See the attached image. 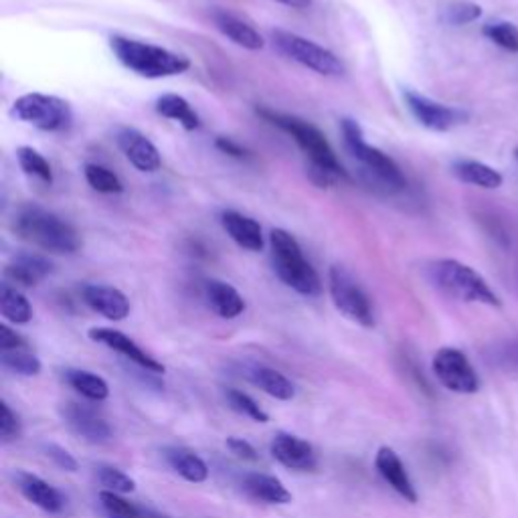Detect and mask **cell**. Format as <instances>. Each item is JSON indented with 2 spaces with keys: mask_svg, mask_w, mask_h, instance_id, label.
I'll return each instance as SVG.
<instances>
[{
  "mask_svg": "<svg viewBox=\"0 0 518 518\" xmlns=\"http://www.w3.org/2000/svg\"><path fill=\"white\" fill-rule=\"evenodd\" d=\"M258 114L266 122H270L271 126L286 132V134L300 146V150L308 156L310 164H312L310 174H312L316 185L320 186L333 185L338 181V178L346 176L344 168L341 163H338L331 143H328L322 132L310 124V122L290 114H281V111H274L268 108H258Z\"/></svg>",
  "mask_w": 518,
  "mask_h": 518,
  "instance_id": "cell-1",
  "label": "cell"
},
{
  "mask_svg": "<svg viewBox=\"0 0 518 518\" xmlns=\"http://www.w3.org/2000/svg\"><path fill=\"white\" fill-rule=\"evenodd\" d=\"M13 231L18 239L59 256H71L81 248L79 233L73 225L39 205L18 206L13 217Z\"/></svg>",
  "mask_w": 518,
  "mask_h": 518,
  "instance_id": "cell-2",
  "label": "cell"
},
{
  "mask_svg": "<svg viewBox=\"0 0 518 518\" xmlns=\"http://www.w3.org/2000/svg\"><path fill=\"white\" fill-rule=\"evenodd\" d=\"M110 49L128 71L146 79L174 78V75H183L191 68V61L185 55L153 43L128 39V37H111Z\"/></svg>",
  "mask_w": 518,
  "mask_h": 518,
  "instance_id": "cell-3",
  "label": "cell"
},
{
  "mask_svg": "<svg viewBox=\"0 0 518 518\" xmlns=\"http://www.w3.org/2000/svg\"><path fill=\"white\" fill-rule=\"evenodd\" d=\"M270 248L274 271L288 288L308 298H314L322 291V281H320L318 271L304 258L302 248H300L294 235L286 229H271Z\"/></svg>",
  "mask_w": 518,
  "mask_h": 518,
  "instance_id": "cell-4",
  "label": "cell"
},
{
  "mask_svg": "<svg viewBox=\"0 0 518 518\" xmlns=\"http://www.w3.org/2000/svg\"><path fill=\"white\" fill-rule=\"evenodd\" d=\"M429 278L444 294L461 300V302L486 304L501 308V298L488 286V281L474 268L458 259H438L429 266Z\"/></svg>",
  "mask_w": 518,
  "mask_h": 518,
  "instance_id": "cell-5",
  "label": "cell"
},
{
  "mask_svg": "<svg viewBox=\"0 0 518 518\" xmlns=\"http://www.w3.org/2000/svg\"><path fill=\"white\" fill-rule=\"evenodd\" d=\"M343 136L348 153L359 160L366 173L373 174L376 181L383 185L385 191L395 193V191H403V188L407 186V181H405L397 163H395L391 156L385 154L383 150L366 144L359 122H354L351 118L343 120Z\"/></svg>",
  "mask_w": 518,
  "mask_h": 518,
  "instance_id": "cell-6",
  "label": "cell"
},
{
  "mask_svg": "<svg viewBox=\"0 0 518 518\" xmlns=\"http://www.w3.org/2000/svg\"><path fill=\"white\" fill-rule=\"evenodd\" d=\"M271 39H274V45L281 55H286L288 59L300 63L310 71L324 75V78H341L344 73V63L338 55H334L322 45L306 39L302 35L290 31H274L271 33Z\"/></svg>",
  "mask_w": 518,
  "mask_h": 518,
  "instance_id": "cell-7",
  "label": "cell"
},
{
  "mask_svg": "<svg viewBox=\"0 0 518 518\" xmlns=\"http://www.w3.org/2000/svg\"><path fill=\"white\" fill-rule=\"evenodd\" d=\"M11 116L37 130L63 132L71 126L73 111L65 100L35 91L15 100Z\"/></svg>",
  "mask_w": 518,
  "mask_h": 518,
  "instance_id": "cell-8",
  "label": "cell"
},
{
  "mask_svg": "<svg viewBox=\"0 0 518 518\" xmlns=\"http://www.w3.org/2000/svg\"><path fill=\"white\" fill-rule=\"evenodd\" d=\"M328 288H331L333 304L336 306L338 312L363 328L375 326L371 298L366 296V291L361 288L359 281L348 274L344 268L341 266L331 268V274H328Z\"/></svg>",
  "mask_w": 518,
  "mask_h": 518,
  "instance_id": "cell-9",
  "label": "cell"
},
{
  "mask_svg": "<svg viewBox=\"0 0 518 518\" xmlns=\"http://www.w3.org/2000/svg\"><path fill=\"white\" fill-rule=\"evenodd\" d=\"M431 369L436 373L438 381L449 391L460 395H474L480 389V379L472 363L458 348H439L436 356H433Z\"/></svg>",
  "mask_w": 518,
  "mask_h": 518,
  "instance_id": "cell-10",
  "label": "cell"
},
{
  "mask_svg": "<svg viewBox=\"0 0 518 518\" xmlns=\"http://www.w3.org/2000/svg\"><path fill=\"white\" fill-rule=\"evenodd\" d=\"M403 100L407 103L411 116L416 118L423 128H428L431 132H448L464 120L461 111L444 106V103L439 101H433L426 96H421L418 91L407 90L403 93Z\"/></svg>",
  "mask_w": 518,
  "mask_h": 518,
  "instance_id": "cell-11",
  "label": "cell"
},
{
  "mask_svg": "<svg viewBox=\"0 0 518 518\" xmlns=\"http://www.w3.org/2000/svg\"><path fill=\"white\" fill-rule=\"evenodd\" d=\"M116 143L128 163L140 173H156L163 166V156L158 148L150 143V138L136 128H120Z\"/></svg>",
  "mask_w": 518,
  "mask_h": 518,
  "instance_id": "cell-12",
  "label": "cell"
},
{
  "mask_svg": "<svg viewBox=\"0 0 518 518\" xmlns=\"http://www.w3.org/2000/svg\"><path fill=\"white\" fill-rule=\"evenodd\" d=\"M63 419L75 436L90 441V444H106L111 439L110 423L90 405L68 403L63 407Z\"/></svg>",
  "mask_w": 518,
  "mask_h": 518,
  "instance_id": "cell-13",
  "label": "cell"
},
{
  "mask_svg": "<svg viewBox=\"0 0 518 518\" xmlns=\"http://www.w3.org/2000/svg\"><path fill=\"white\" fill-rule=\"evenodd\" d=\"M88 334L93 343H100L103 346L111 348V351L124 354L130 363H134L143 371H148L153 375H163L166 371L163 363L153 359V356L144 353L130 336L116 331V328H91Z\"/></svg>",
  "mask_w": 518,
  "mask_h": 518,
  "instance_id": "cell-14",
  "label": "cell"
},
{
  "mask_svg": "<svg viewBox=\"0 0 518 518\" xmlns=\"http://www.w3.org/2000/svg\"><path fill=\"white\" fill-rule=\"evenodd\" d=\"M271 456L281 466L290 470H300V472H308V470L316 468V451L308 444L306 439L291 436V433L280 431L271 439Z\"/></svg>",
  "mask_w": 518,
  "mask_h": 518,
  "instance_id": "cell-15",
  "label": "cell"
},
{
  "mask_svg": "<svg viewBox=\"0 0 518 518\" xmlns=\"http://www.w3.org/2000/svg\"><path fill=\"white\" fill-rule=\"evenodd\" d=\"M83 302H86L93 312L111 320V322H120L130 316V300L122 290L114 286L103 284H90L81 290Z\"/></svg>",
  "mask_w": 518,
  "mask_h": 518,
  "instance_id": "cell-16",
  "label": "cell"
},
{
  "mask_svg": "<svg viewBox=\"0 0 518 518\" xmlns=\"http://www.w3.org/2000/svg\"><path fill=\"white\" fill-rule=\"evenodd\" d=\"M375 468L385 482H387L401 498H405V501L411 504L418 502V490L413 486L407 470H405V464L397 456V451L387 446L379 448V451H376L375 456Z\"/></svg>",
  "mask_w": 518,
  "mask_h": 518,
  "instance_id": "cell-17",
  "label": "cell"
},
{
  "mask_svg": "<svg viewBox=\"0 0 518 518\" xmlns=\"http://www.w3.org/2000/svg\"><path fill=\"white\" fill-rule=\"evenodd\" d=\"M15 482H16V488L21 490V494L37 508H41V511L49 513V514L63 513L65 498L61 496L58 488H53L49 482H45L43 478L29 474V472H23L21 470V472L15 474Z\"/></svg>",
  "mask_w": 518,
  "mask_h": 518,
  "instance_id": "cell-18",
  "label": "cell"
},
{
  "mask_svg": "<svg viewBox=\"0 0 518 518\" xmlns=\"http://www.w3.org/2000/svg\"><path fill=\"white\" fill-rule=\"evenodd\" d=\"M53 271V263L39 253H21L5 268L8 284L21 288H35Z\"/></svg>",
  "mask_w": 518,
  "mask_h": 518,
  "instance_id": "cell-19",
  "label": "cell"
},
{
  "mask_svg": "<svg viewBox=\"0 0 518 518\" xmlns=\"http://www.w3.org/2000/svg\"><path fill=\"white\" fill-rule=\"evenodd\" d=\"M221 225L241 249H248L253 253L263 249L261 225L256 219H251V217L241 215L238 211H223Z\"/></svg>",
  "mask_w": 518,
  "mask_h": 518,
  "instance_id": "cell-20",
  "label": "cell"
},
{
  "mask_svg": "<svg viewBox=\"0 0 518 518\" xmlns=\"http://www.w3.org/2000/svg\"><path fill=\"white\" fill-rule=\"evenodd\" d=\"M213 21L217 29L227 37V39H231L235 45L243 47V49L261 51L263 45H266L263 37L238 15H233L229 11H221L219 8V11L213 13Z\"/></svg>",
  "mask_w": 518,
  "mask_h": 518,
  "instance_id": "cell-21",
  "label": "cell"
},
{
  "mask_svg": "<svg viewBox=\"0 0 518 518\" xmlns=\"http://www.w3.org/2000/svg\"><path fill=\"white\" fill-rule=\"evenodd\" d=\"M205 298L213 312L225 320L238 318L243 314V310H245L243 296L231 284H227V281H221V280L206 281Z\"/></svg>",
  "mask_w": 518,
  "mask_h": 518,
  "instance_id": "cell-22",
  "label": "cell"
},
{
  "mask_svg": "<svg viewBox=\"0 0 518 518\" xmlns=\"http://www.w3.org/2000/svg\"><path fill=\"white\" fill-rule=\"evenodd\" d=\"M241 484H243L245 492H248L251 498H256V501L268 502V504H290L291 502L290 490L281 484V480H278L276 476L249 472L243 476Z\"/></svg>",
  "mask_w": 518,
  "mask_h": 518,
  "instance_id": "cell-23",
  "label": "cell"
},
{
  "mask_svg": "<svg viewBox=\"0 0 518 518\" xmlns=\"http://www.w3.org/2000/svg\"><path fill=\"white\" fill-rule=\"evenodd\" d=\"M164 458L168 461L174 472L185 478L186 482L201 484L209 478V466L205 464V460L201 456H196L195 451L186 448H166Z\"/></svg>",
  "mask_w": 518,
  "mask_h": 518,
  "instance_id": "cell-24",
  "label": "cell"
},
{
  "mask_svg": "<svg viewBox=\"0 0 518 518\" xmlns=\"http://www.w3.org/2000/svg\"><path fill=\"white\" fill-rule=\"evenodd\" d=\"M248 376L253 385H258V387L263 393H268L270 397H276L280 401L294 399L296 395L294 385H291L286 375L271 369V366H251Z\"/></svg>",
  "mask_w": 518,
  "mask_h": 518,
  "instance_id": "cell-25",
  "label": "cell"
},
{
  "mask_svg": "<svg viewBox=\"0 0 518 518\" xmlns=\"http://www.w3.org/2000/svg\"><path fill=\"white\" fill-rule=\"evenodd\" d=\"M156 111L166 120H174L181 124L186 132H193L201 126V118L193 110L191 103H188L183 96H176V93H164L156 100Z\"/></svg>",
  "mask_w": 518,
  "mask_h": 518,
  "instance_id": "cell-26",
  "label": "cell"
},
{
  "mask_svg": "<svg viewBox=\"0 0 518 518\" xmlns=\"http://www.w3.org/2000/svg\"><path fill=\"white\" fill-rule=\"evenodd\" d=\"M0 312L13 324H29L33 320V306L16 286L0 284Z\"/></svg>",
  "mask_w": 518,
  "mask_h": 518,
  "instance_id": "cell-27",
  "label": "cell"
},
{
  "mask_svg": "<svg viewBox=\"0 0 518 518\" xmlns=\"http://www.w3.org/2000/svg\"><path fill=\"white\" fill-rule=\"evenodd\" d=\"M454 174L461 183L474 185L480 188H498L502 186V174L496 168L488 166L478 160H458L454 164Z\"/></svg>",
  "mask_w": 518,
  "mask_h": 518,
  "instance_id": "cell-28",
  "label": "cell"
},
{
  "mask_svg": "<svg viewBox=\"0 0 518 518\" xmlns=\"http://www.w3.org/2000/svg\"><path fill=\"white\" fill-rule=\"evenodd\" d=\"M63 376L71 389H75L90 401H106L110 397L108 383L103 381L100 375L81 369H68L63 373Z\"/></svg>",
  "mask_w": 518,
  "mask_h": 518,
  "instance_id": "cell-29",
  "label": "cell"
},
{
  "mask_svg": "<svg viewBox=\"0 0 518 518\" xmlns=\"http://www.w3.org/2000/svg\"><path fill=\"white\" fill-rule=\"evenodd\" d=\"M16 160L18 166L23 168L25 174L39 178V181L51 185L53 183V171L49 160H47L39 150H35L31 146H21L16 150Z\"/></svg>",
  "mask_w": 518,
  "mask_h": 518,
  "instance_id": "cell-30",
  "label": "cell"
},
{
  "mask_svg": "<svg viewBox=\"0 0 518 518\" xmlns=\"http://www.w3.org/2000/svg\"><path fill=\"white\" fill-rule=\"evenodd\" d=\"M0 361L8 371L23 376H37L41 373L43 365L39 356L26 351V348H15V351H0Z\"/></svg>",
  "mask_w": 518,
  "mask_h": 518,
  "instance_id": "cell-31",
  "label": "cell"
},
{
  "mask_svg": "<svg viewBox=\"0 0 518 518\" xmlns=\"http://www.w3.org/2000/svg\"><path fill=\"white\" fill-rule=\"evenodd\" d=\"M83 174H86V181L93 191H98L101 195H120L124 191V185H122L120 176L116 173H111L106 166L86 164Z\"/></svg>",
  "mask_w": 518,
  "mask_h": 518,
  "instance_id": "cell-32",
  "label": "cell"
},
{
  "mask_svg": "<svg viewBox=\"0 0 518 518\" xmlns=\"http://www.w3.org/2000/svg\"><path fill=\"white\" fill-rule=\"evenodd\" d=\"M225 399H227L231 409L241 413V416H245V418H249V419L258 421V423H268L270 421L268 413L263 411L259 405L249 397L248 393H243L239 389H227V391H225Z\"/></svg>",
  "mask_w": 518,
  "mask_h": 518,
  "instance_id": "cell-33",
  "label": "cell"
},
{
  "mask_svg": "<svg viewBox=\"0 0 518 518\" xmlns=\"http://www.w3.org/2000/svg\"><path fill=\"white\" fill-rule=\"evenodd\" d=\"M482 35L494 45L502 47L504 51L518 53V29L513 23H488L484 25Z\"/></svg>",
  "mask_w": 518,
  "mask_h": 518,
  "instance_id": "cell-34",
  "label": "cell"
},
{
  "mask_svg": "<svg viewBox=\"0 0 518 518\" xmlns=\"http://www.w3.org/2000/svg\"><path fill=\"white\" fill-rule=\"evenodd\" d=\"M98 480L103 488L116 494H132L136 490L134 480L114 466H100Z\"/></svg>",
  "mask_w": 518,
  "mask_h": 518,
  "instance_id": "cell-35",
  "label": "cell"
},
{
  "mask_svg": "<svg viewBox=\"0 0 518 518\" xmlns=\"http://www.w3.org/2000/svg\"><path fill=\"white\" fill-rule=\"evenodd\" d=\"M100 504L103 508V513L108 514V518H143V514L138 513V508L134 504L126 502L120 494L110 492V490H101Z\"/></svg>",
  "mask_w": 518,
  "mask_h": 518,
  "instance_id": "cell-36",
  "label": "cell"
},
{
  "mask_svg": "<svg viewBox=\"0 0 518 518\" xmlns=\"http://www.w3.org/2000/svg\"><path fill=\"white\" fill-rule=\"evenodd\" d=\"M482 16V6L476 3H468V0H458V3H451L446 6L444 11V21L448 25H468L474 23Z\"/></svg>",
  "mask_w": 518,
  "mask_h": 518,
  "instance_id": "cell-37",
  "label": "cell"
},
{
  "mask_svg": "<svg viewBox=\"0 0 518 518\" xmlns=\"http://www.w3.org/2000/svg\"><path fill=\"white\" fill-rule=\"evenodd\" d=\"M43 451L55 466L65 470V472H78V460H75L65 448L58 444H45Z\"/></svg>",
  "mask_w": 518,
  "mask_h": 518,
  "instance_id": "cell-38",
  "label": "cell"
},
{
  "mask_svg": "<svg viewBox=\"0 0 518 518\" xmlns=\"http://www.w3.org/2000/svg\"><path fill=\"white\" fill-rule=\"evenodd\" d=\"M18 436V418L8 407V403H0V438L5 441Z\"/></svg>",
  "mask_w": 518,
  "mask_h": 518,
  "instance_id": "cell-39",
  "label": "cell"
},
{
  "mask_svg": "<svg viewBox=\"0 0 518 518\" xmlns=\"http://www.w3.org/2000/svg\"><path fill=\"white\" fill-rule=\"evenodd\" d=\"M227 449L235 458H239L243 461H258L259 454L256 451L249 441H245L243 438H227Z\"/></svg>",
  "mask_w": 518,
  "mask_h": 518,
  "instance_id": "cell-40",
  "label": "cell"
},
{
  "mask_svg": "<svg viewBox=\"0 0 518 518\" xmlns=\"http://www.w3.org/2000/svg\"><path fill=\"white\" fill-rule=\"evenodd\" d=\"M15 348H26V341L11 326L0 324V351H15Z\"/></svg>",
  "mask_w": 518,
  "mask_h": 518,
  "instance_id": "cell-41",
  "label": "cell"
},
{
  "mask_svg": "<svg viewBox=\"0 0 518 518\" xmlns=\"http://www.w3.org/2000/svg\"><path fill=\"white\" fill-rule=\"evenodd\" d=\"M215 146L221 150L223 154H229V156H233V158H245L248 156V153H245V148L243 146H239L238 143H233L231 138H225V136H219L215 140Z\"/></svg>",
  "mask_w": 518,
  "mask_h": 518,
  "instance_id": "cell-42",
  "label": "cell"
},
{
  "mask_svg": "<svg viewBox=\"0 0 518 518\" xmlns=\"http://www.w3.org/2000/svg\"><path fill=\"white\" fill-rule=\"evenodd\" d=\"M498 363H501L504 369H513V371H518V343H513V344H508L504 346L501 354L496 356Z\"/></svg>",
  "mask_w": 518,
  "mask_h": 518,
  "instance_id": "cell-43",
  "label": "cell"
},
{
  "mask_svg": "<svg viewBox=\"0 0 518 518\" xmlns=\"http://www.w3.org/2000/svg\"><path fill=\"white\" fill-rule=\"evenodd\" d=\"M276 3L290 6V8H308L312 0H276Z\"/></svg>",
  "mask_w": 518,
  "mask_h": 518,
  "instance_id": "cell-44",
  "label": "cell"
}]
</instances>
